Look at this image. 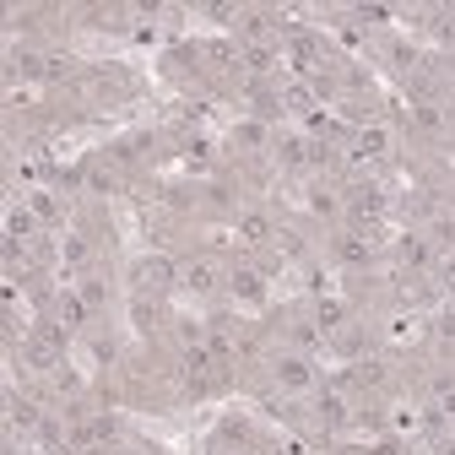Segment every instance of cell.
<instances>
[{"mask_svg":"<svg viewBox=\"0 0 455 455\" xmlns=\"http://www.w3.org/2000/svg\"><path fill=\"white\" fill-rule=\"evenodd\" d=\"M180 374H185L190 395H212L217 390V358H212V347H190L185 363H180Z\"/></svg>","mask_w":455,"mask_h":455,"instance_id":"5b68a950","label":"cell"},{"mask_svg":"<svg viewBox=\"0 0 455 455\" xmlns=\"http://www.w3.org/2000/svg\"><path fill=\"white\" fill-rule=\"evenodd\" d=\"M17 358L28 374H60L66 369V331H54V325H38L17 341Z\"/></svg>","mask_w":455,"mask_h":455,"instance_id":"6da1fadb","label":"cell"},{"mask_svg":"<svg viewBox=\"0 0 455 455\" xmlns=\"http://www.w3.org/2000/svg\"><path fill=\"white\" fill-rule=\"evenodd\" d=\"M141 455H163V450H152V444H147V450H141Z\"/></svg>","mask_w":455,"mask_h":455,"instance_id":"d6a6232c","label":"cell"},{"mask_svg":"<svg viewBox=\"0 0 455 455\" xmlns=\"http://www.w3.org/2000/svg\"><path fill=\"white\" fill-rule=\"evenodd\" d=\"M185 157H190V163H206V157H212V147H206V141H190V147H185Z\"/></svg>","mask_w":455,"mask_h":455,"instance_id":"4316f807","label":"cell"},{"mask_svg":"<svg viewBox=\"0 0 455 455\" xmlns=\"http://www.w3.org/2000/svg\"><path fill=\"white\" fill-rule=\"evenodd\" d=\"M71 455H114V444H82V450H71Z\"/></svg>","mask_w":455,"mask_h":455,"instance_id":"f1b7e54d","label":"cell"},{"mask_svg":"<svg viewBox=\"0 0 455 455\" xmlns=\"http://www.w3.org/2000/svg\"><path fill=\"white\" fill-rule=\"evenodd\" d=\"M434 412H439L444 423H455V385H450V390H439V407H434Z\"/></svg>","mask_w":455,"mask_h":455,"instance_id":"484cf974","label":"cell"},{"mask_svg":"<svg viewBox=\"0 0 455 455\" xmlns=\"http://www.w3.org/2000/svg\"><path fill=\"white\" fill-rule=\"evenodd\" d=\"M444 76H450V87H455V60H450V71H444Z\"/></svg>","mask_w":455,"mask_h":455,"instance_id":"1f68e13d","label":"cell"},{"mask_svg":"<svg viewBox=\"0 0 455 455\" xmlns=\"http://www.w3.org/2000/svg\"><path fill=\"white\" fill-rule=\"evenodd\" d=\"M434 293L439 299H455V255H439V266H434Z\"/></svg>","mask_w":455,"mask_h":455,"instance_id":"44dd1931","label":"cell"},{"mask_svg":"<svg viewBox=\"0 0 455 455\" xmlns=\"http://www.w3.org/2000/svg\"><path fill=\"white\" fill-rule=\"evenodd\" d=\"M234 147H239V152H266V147H271L266 120H239V125H234Z\"/></svg>","mask_w":455,"mask_h":455,"instance_id":"5bb4252c","label":"cell"},{"mask_svg":"<svg viewBox=\"0 0 455 455\" xmlns=\"http://www.w3.org/2000/svg\"><path fill=\"white\" fill-rule=\"evenodd\" d=\"M222 288H228V299H239V304H260L266 299V276L255 266H234L222 276Z\"/></svg>","mask_w":455,"mask_h":455,"instance_id":"30bf717a","label":"cell"},{"mask_svg":"<svg viewBox=\"0 0 455 455\" xmlns=\"http://www.w3.org/2000/svg\"><path fill=\"white\" fill-rule=\"evenodd\" d=\"M131 325H136V331H152V325H157V299H141V293H136V299H131Z\"/></svg>","mask_w":455,"mask_h":455,"instance_id":"7402d4cb","label":"cell"},{"mask_svg":"<svg viewBox=\"0 0 455 455\" xmlns=\"http://www.w3.org/2000/svg\"><path fill=\"white\" fill-rule=\"evenodd\" d=\"M315 418L325 423V428H341L347 423V402H341V390H325L320 402H315Z\"/></svg>","mask_w":455,"mask_h":455,"instance_id":"2e32d148","label":"cell"},{"mask_svg":"<svg viewBox=\"0 0 455 455\" xmlns=\"http://www.w3.org/2000/svg\"><path fill=\"white\" fill-rule=\"evenodd\" d=\"M60 260H66V266H87V239H82V234H66V239H60Z\"/></svg>","mask_w":455,"mask_h":455,"instance_id":"603a6c76","label":"cell"},{"mask_svg":"<svg viewBox=\"0 0 455 455\" xmlns=\"http://www.w3.org/2000/svg\"><path fill=\"white\" fill-rule=\"evenodd\" d=\"M341 212L353 217V228L374 234V222L385 217V196H379V185H353V190H347V201H341Z\"/></svg>","mask_w":455,"mask_h":455,"instance_id":"3957f363","label":"cell"},{"mask_svg":"<svg viewBox=\"0 0 455 455\" xmlns=\"http://www.w3.org/2000/svg\"><path fill=\"white\" fill-rule=\"evenodd\" d=\"M439 336H444V341H455V315H450V309L439 315Z\"/></svg>","mask_w":455,"mask_h":455,"instance_id":"83f0119b","label":"cell"},{"mask_svg":"<svg viewBox=\"0 0 455 455\" xmlns=\"http://www.w3.org/2000/svg\"><path fill=\"white\" fill-rule=\"evenodd\" d=\"M131 288H136L141 299H163V293L180 288V266L168 260V255H141V260L131 266Z\"/></svg>","mask_w":455,"mask_h":455,"instance_id":"7a4b0ae2","label":"cell"},{"mask_svg":"<svg viewBox=\"0 0 455 455\" xmlns=\"http://www.w3.org/2000/svg\"><path fill=\"white\" fill-rule=\"evenodd\" d=\"M271 379H276V390L304 395V390H315V363H309L304 353H282V358L271 363Z\"/></svg>","mask_w":455,"mask_h":455,"instance_id":"277c9868","label":"cell"},{"mask_svg":"<svg viewBox=\"0 0 455 455\" xmlns=\"http://www.w3.org/2000/svg\"><path fill=\"white\" fill-rule=\"evenodd\" d=\"M76 293L87 299V309H103V304H108V282H103V276H87Z\"/></svg>","mask_w":455,"mask_h":455,"instance_id":"cb8c5ba5","label":"cell"},{"mask_svg":"<svg viewBox=\"0 0 455 455\" xmlns=\"http://www.w3.org/2000/svg\"><path fill=\"white\" fill-rule=\"evenodd\" d=\"M395 255H402V266L418 271V276H434V266H439V244H434L428 234H407Z\"/></svg>","mask_w":455,"mask_h":455,"instance_id":"ba28073f","label":"cell"},{"mask_svg":"<svg viewBox=\"0 0 455 455\" xmlns=\"http://www.w3.org/2000/svg\"><path fill=\"white\" fill-rule=\"evenodd\" d=\"M87 190H92V196H114V190H120V174H114L108 163H92V168H87Z\"/></svg>","mask_w":455,"mask_h":455,"instance_id":"ffe728a7","label":"cell"},{"mask_svg":"<svg viewBox=\"0 0 455 455\" xmlns=\"http://www.w3.org/2000/svg\"><path fill=\"white\" fill-rule=\"evenodd\" d=\"M234 234H239V244H244V250H266V244L276 239V228H271V217H266V212H239Z\"/></svg>","mask_w":455,"mask_h":455,"instance_id":"7c38bea8","label":"cell"},{"mask_svg":"<svg viewBox=\"0 0 455 455\" xmlns=\"http://www.w3.org/2000/svg\"><path fill=\"white\" fill-rule=\"evenodd\" d=\"M341 325H347V304H341V299H315V331L336 336Z\"/></svg>","mask_w":455,"mask_h":455,"instance_id":"9a60e30c","label":"cell"},{"mask_svg":"<svg viewBox=\"0 0 455 455\" xmlns=\"http://www.w3.org/2000/svg\"><path fill=\"white\" fill-rule=\"evenodd\" d=\"M439 22H444V28H439V33H444V38H450V44H455V6H450V12H444V17H439Z\"/></svg>","mask_w":455,"mask_h":455,"instance_id":"f546056e","label":"cell"},{"mask_svg":"<svg viewBox=\"0 0 455 455\" xmlns=\"http://www.w3.org/2000/svg\"><path fill=\"white\" fill-rule=\"evenodd\" d=\"M28 212L38 217V228H60V201H54L49 190H38V196H28Z\"/></svg>","mask_w":455,"mask_h":455,"instance_id":"ac0fdd59","label":"cell"},{"mask_svg":"<svg viewBox=\"0 0 455 455\" xmlns=\"http://www.w3.org/2000/svg\"><path fill=\"white\" fill-rule=\"evenodd\" d=\"M385 157H390V131L385 125H363L353 136V163L363 168V163H385Z\"/></svg>","mask_w":455,"mask_h":455,"instance_id":"8fae6325","label":"cell"},{"mask_svg":"<svg viewBox=\"0 0 455 455\" xmlns=\"http://www.w3.org/2000/svg\"><path fill=\"white\" fill-rule=\"evenodd\" d=\"M87 315H92V309H87L82 293H54V299H49V325H54V331H82Z\"/></svg>","mask_w":455,"mask_h":455,"instance_id":"52a82bcc","label":"cell"},{"mask_svg":"<svg viewBox=\"0 0 455 455\" xmlns=\"http://www.w3.org/2000/svg\"><path fill=\"white\" fill-rule=\"evenodd\" d=\"M304 201H309V212H315V217H336V212H341V190H331V185H320V180L309 185V196H304Z\"/></svg>","mask_w":455,"mask_h":455,"instance_id":"e0dca14e","label":"cell"},{"mask_svg":"<svg viewBox=\"0 0 455 455\" xmlns=\"http://www.w3.org/2000/svg\"><path fill=\"white\" fill-rule=\"evenodd\" d=\"M407 131H412V136H439V131H450V120H444L434 103H412V108H407Z\"/></svg>","mask_w":455,"mask_h":455,"instance_id":"4fadbf2b","label":"cell"},{"mask_svg":"<svg viewBox=\"0 0 455 455\" xmlns=\"http://www.w3.org/2000/svg\"><path fill=\"white\" fill-rule=\"evenodd\" d=\"M180 288L196 293V299H212V293L222 288V271H217L212 260H185V266H180Z\"/></svg>","mask_w":455,"mask_h":455,"instance_id":"9c48e42d","label":"cell"},{"mask_svg":"<svg viewBox=\"0 0 455 455\" xmlns=\"http://www.w3.org/2000/svg\"><path fill=\"white\" fill-rule=\"evenodd\" d=\"M374 234H363V228H353V234H341L336 244H331V255H336V266H347V271H363V266H374Z\"/></svg>","mask_w":455,"mask_h":455,"instance_id":"8992f818","label":"cell"},{"mask_svg":"<svg viewBox=\"0 0 455 455\" xmlns=\"http://www.w3.org/2000/svg\"><path fill=\"white\" fill-rule=\"evenodd\" d=\"M390 428H395V434L418 428V407H395V412H390Z\"/></svg>","mask_w":455,"mask_h":455,"instance_id":"d4e9b609","label":"cell"},{"mask_svg":"<svg viewBox=\"0 0 455 455\" xmlns=\"http://www.w3.org/2000/svg\"><path fill=\"white\" fill-rule=\"evenodd\" d=\"M87 22H92V33H125V12L120 6H92Z\"/></svg>","mask_w":455,"mask_h":455,"instance_id":"d6986e66","label":"cell"},{"mask_svg":"<svg viewBox=\"0 0 455 455\" xmlns=\"http://www.w3.org/2000/svg\"><path fill=\"white\" fill-rule=\"evenodd\" d=\"M444 120H450V131H455V103H450V108H444Z\"/></svg>","mask_w":455,"mask_h":455,"instance_id":"4dcf8cb0","label":"cell"}]
</instances>
